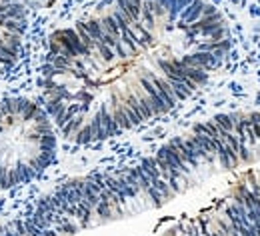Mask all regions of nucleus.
Here are the masks:
<instances>
[{
    "label": "nucleus",
    "mask_w": 260,
    "mask_h": 236,
    "mask_svg": "<svg viewBox=\"0 0 260 236\" xmlns=\"http://www.w3.org/2000/svg\"><path fill=\"white\" fill-rule=\"evenodd\" d=\"M206 0H118L102 18L52 34L42 66L48 116L90 144L166 114L208 82L230 50L228 28Z\"/></svg>",
    "instance_id": "obj_1"
},
{
    "label": "nucleus",
    "mask_w": 260,
    "mask_h": 236,
    "mask_svg": "<svg viewBox=\"0 0 260 236\" xmlns=\"http://www.w3.org/2000/svg\"><path fill=\"white\" fill-rule=\"evenodd\" d=\"M56 148L44 108L28 98L0 100V188L32 182L54 162Z\"/></svg>",
    "instance_id": "obj_2"
},
{
    "label": "nucleus",
    "mask_w": 260,
    "mask_h": 236,
    "mask_svg": "<svg viewBox=\"0 0 260 236\" xmlns=\"http://www.w3.org/2000/svg\"><path fill=\"white\" fill-rule=\"evenodd\" d=\"M26 32V12L20 0H0V78L16 64Z\"/></svg>",
    "instance_id": "obj_3"
}]
</instances>
